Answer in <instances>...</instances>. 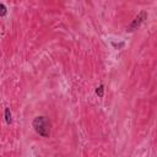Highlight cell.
Returning a JSON list of instances; mask_svg holds the SVG:
<instances>
[{
    "label": "cell",
    "mask_w": 157,
    "mask_h": 157,
    "mask_svg": "<svg viewBox=\"0 0 157 157\" xmlns=\"http://www.w3.org/2000/svg\"><path fill=\"white\" fill-rule=\"evenodd\" d=\"M6 14H8V9H6V6H5L4 4H0V16L4 17Z\"/></svg>",
    "instance_id": "cell-5"
},
{
    "label": "cell",
    "mask_w": 157,
    "mask_h": 157,
    "mask_svg": "<svg viewBox=\"0 0 157 157\" xmlns=\"http://www.w3.org/2000/svg\"><path fill=\"white\" fill-rule=\"evenodd\" d=\"M113 45H114V47H117V48H121V47H123V45H124V43H119V44H115V43H112Z\"/></svg>",
    "instance_id": "cell-6"
},
{
    "label": "cell",
    "mask_w": 157,
    "mask_h": 157,
    "mask_svg": "<svg viewBox=\"0 0 157 157\" xmlns=\"http://www.w3.org/2000/svg\"><path fill=\"white\" fill-rule=\"evenodd\" d=\"M33 129L38 135L43 136V137H48L50 135V121L48 120L47 117H36L33 120Z\"/></svg>",
    "instance_id": "cell-1"
},
{
    "label": "cell",
    "mask_w": 157,
    "mask_h": 157,
    "mask_svg": "<svg viewBox=\"0 0 157 157\" xmlns=\"http://www.w3.org/2000/svg\"><path fill=\"white\" fill-rule=\"evenodd\" d=\"M5 121H6V124L10 125L13 119H11V112H10V108H5Z\"/></svg>",
    "instance_id": "cell-3"
},
{
    "label": "cell",
    "mask_w": 157,
    "mask_h": 157,
    "mask_svg": "<svg viewBox=\"0 0 157 157\" xmlns=\"http://www.w3.org/2000/svg\"><path fill=\"white\" fill-rule=\"evenodd\" d=\"M147 17V14H146V11H141L140 14H139L135 19L133 20V22L129 25V27L126 28V32H133V31H135V30H137L139 27L141 26V24L145 21V19Z\"/></svg>",
    "instance_id": "cell-2"
},
{
    "label": "cell",
    "mask_w": 157,
    "mask_h": 157,
    "mask_svg": "<svg viewBox=\"0 0 157 157\" xmlns=\"http://www.w3.org/2000/svg\"><path fill=\"white\" fill-rule=\"evenodd\" d=\"M96 95L98 97H103L104 96V87H103V85H100L96 89Z\"/></svg>",
    "instance_id": "cell-4"
}]
</instances>
